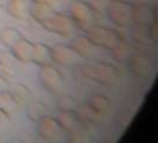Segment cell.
<instances>
[{"instance_id": "2e32d148", "label": "cell", "mask_w": 158, "mask_h": 143, "mask_svg": "<svg viewBox=\"0 0 158 143\" xmlns=\"http://www.w3.org/2000/svg\"><path fill=\"white\" fill-rule=\"evenodd\" d=\"M16 106H25L32 100V93L30 88L23 84H16L8 89Z\"/></svg>"}, {"instance_id": "7c38bea8", "label": "cell", "mask_w": 158, "mask_h": 143, "mask_svg": "<svg viewBox=\"0 0 158 143\" xmlns=\"http://www.w3.org/2000/svg\"><path fill=\"white\" fill-rule=\"evenodd\" d=\"M70 47L74 49V51L77 54L80 58L85 60H89L93 57L96 48L86 35H79L75 38H73Z\"/></svg>"}, {"instance_id": "277c9868", "label": "cell", "mask_w": 158, "mask_h": 143, "mask_svg": "<svg viewBox=\"0 0 158 143\" xmlns=\"http://www.w3.org/2000/svg\"><path fill=\"white\" fill-rule=\"evenodd\" d=\"M106 13L110 20L117 26L127 28L133 25V4L127 0H111Z\"/></svg>"}, {"instance_id": "484cf974", "label": "cell", "mask_w": 158, "mask_h": 143, "mask_svg": "<svg viewBox=\"0 0 158 143\" xmlns=\"http://www.w3.org/2000/svg\"><path fill=\"white\" fill-rule=\"evenodd\" d=\"M58 110H74L76 109V100L71 95H62L57 102Z\"/></svg>"}, {"instance_id": "1f68e13d", "label": "cell", "mask_w": 158, "mask_h": 143, "mask_svg": "<svg viewBox=\"0 0 158 143\" xmlns=\"http://www.w3.org/2000/svg\"><path fill=\"white\" fill-rule=\"evenodd\" d=\"M10 0H0V7H6Z\"/></svg>"}, {"instance_id": "f1b7e54d", "label": "cell", "mask_w": 158, "mask_h": 143, "mask_svg": "<svg viewBox=\"0 0 158 143\" xmlns=\"http://www.w3.org/2000/svg\"><path fill=\"white\" fill-rule=\"evenodd\" d=\"M149 28H150V33H151L152 42H157V40H158V20H157V18L149 25Z\"/></svg>"}, {"instance_id": "836d02e7", "label": "cell", "mask_w": 158, "mask_h": 143, "mask_svg": "<svg viewBox=\"0 0 158 143\" xmlns=\"http://www.w3.org/2000/svg\"><path fill=\"white\" fill-rule=\"evenodd\" d=\"M135 4H137V2H146L145 0H135Z\"/></svg>"}, {"instance_id": "e0dca14e", "label": "cell", "mask_w": 158, "mask_h": 143, "mask_svg": "<svg viewBox=\"0 0 158 143\" xmlns=\"http://www.w3.org/2000/svg\"><path fill=\"white\" fill-rule=\"evenodd\" d=\"M55 12H56L55 7H52L50 5L32 4L31 10H30V16L40 24V26H43L51 17L55 15Z\"/></svg>"}, {"instance_id": "3957f363", "label": "cell", "mask_w": 158, "mask_h": 143, "mask_svg": "<svg viewBox=\"0 0 158 143\" xmlns=\"http://www.w3.org/2000/svg\"><path fill=\"white\" fill-rule=\"evenodd\" d=\"M69 16L75 28L82 31H87L90 26L96 24V13L87 1L83 0L71 1L69 7Z\"/></svg>"}, {"instance_id": "9c48e42d", "label": "cell", "mask_w": 158, "mask_h": 143, "mask_svg": "<svg viewBox=\"0 0 158 143\" xmlns=\"http://www.w3.org/2000/svg\"><path fill=\"white\" fill-rule=\"evenodd\" d=\"M130 72L137 78H149L153 71V62L149 56L137 54L132 55L127 61Z\"/></svg>"}, {"instance_id": "8fae6325", "label": "cell", "mask_w": 158, "mask_h": 143, "mask_svg": "<svg viewBox=\"0 0 158 143\" xmlns=\"http://www.w3.org/2000/svg\"><path fill=\"white\" fill-rule=\"evenodd\" d=\"M33 42L22 37L13 47L11 48L12 56L20 63H30L32 60Z\"/></svg>"}, {"instance_id": "ffe728a7", "label": "cell", "mask_w": 158, "mask_h": 143, "mask_svg": "<svg viewBox=\"0 0 158 143\" xmlns=\"http://www.w3.org/2000/svg\"><path fill=\"white\" fill-rule=\"evenodd\" d=\"M111 51L113 60L119 63H126L132 56V47L124 40L120 41L115 47L111 49Z\"/></svg>"}, {"instance_id": "4316f807", "label": "cell", "mask_w": 158, "mask_h": 143, "mask_svg": "<svg viewBox=\"0 0 158 143\" xmlns=\"http://www.w3.org/2000/svg\"><path fill=\"white\" fill-rule=\"evenodd\" d=\"M110 2H111V0H89L88 1V4L90 5V7L94 10V12L96 15L106 13Z\"/></svg>"}, {"instance_id": "d6986e66", "label": "cell", "mask_w": 158, "mask_h": 143, "mask_svg": "<svg viewBox=\"0 0 158 143\" xmlns=\"http://www.w3.org/2000/svg\"><path fill=\"white\" fill-rule=\"evenodd\" d=\"M26 116L32 123H38L43 117L49 115V107L38 100H31L26 105Z\"/></svg>"}, {"instance_id": "8992f818", "label": "cell", "mask_w": 158, "mask_h": 143, "mask_svg": "<svg viewBox=\"0 0 158 143\" xmlns=\"http://www.w3.org/2000/svg\"><path fill=\"white\" fill-rule=\"evenodd\" d=\"M42 28L45 29L47 31L56 33L58 36L68 37L73 33L74 29H75V25L73 23L69 15L61 13V12L56 11L55 15L51 17Z\"/></svg>"}, {"instance_id": "83f0119b", "label": "cell", "mask_w": 158, "mask_h": 143, "mask_svg": "<svg viewBox=\"0 0 158 143\" xmlns=\"http://www.w3.org/2000/svg\"><path fill=\"white\" fill-rule=\"evenodd\" d=\"M10 122H11V115L5 110L0 109V138L4 136L6 129L10 125Z\"/></svg>"}, {"instance_id": "d6a6232c", "label": "cell", "mask_w": 158, "mask_h": 143, "mask_svg": "<svg viewBox=\"0 0 158 143\" xmlns=\"http://www.w3.org/2000/svg\"><path fill=\"white\" fill-rule=\"evenodd\" d=\"M4 71H5V69H4V63H2V61L0 60V74H1V73L4 74Z\"/></svg>"}, {"instance_id": "ba28073f", "label": "cell", "mask_w": 158, "mask_h": 143, "mask_svg": "<svg viewBox=\"0 0 158 143\" xmlns=\"http://www.w3.org/2000/svg\"><path fill=\"white\" fill-rule=\"evenodd\" d=\"M79 56L70 46L56 44L51 48L52 62L62 67H71L79 61Z\"/></svg>"}, {"instance_id": "ac0fdd59", "label": "cell", "mask_w": 158, "mask_h": 143, "mask_svg": "<svg viewBox=\"0 0 158 143\" xmlns=\"http://www.w3.org/2000/svg\"><path fill=\"white\" fill-rule=\"evenodd\" d=\"M80 122L86 125H100L102 122V117L100 113L95 111L93 107H90L88 104L82 105L79 110H76Z\"/></svg>"}, {"instance_id": "f546056e", "label": "cell", "mask_w": 158, "mask_h": 143, "mask_svg": "<svg viewBox=\"0 0 158 143\" xmlns=\"http://www.w3.org/2000/svg\"><path fill=\"white\" fill-rule=\"evenodd\" d=\"M11 87V85H10V81L8 79L1 73L0 74V93H2V92H6L8 91Z\"/></svg>"}, {"instance_id": "4fadbf2b", "label": "cell", "mask_w": 158, "mask_h": 143, "mask_svg": "<svg viewBox=\"0 0 158 143\" xmlns=\"http://www.w3.org/2000/svg\"><path fill=\"white\" fill-rule=\"evenodd\" d=\"M31 5L32 2L30 0H10L5 8L11 17L23 20L30 17Z\"/></svg>"}, {"instance_id": "7402d4cb", "label": "cell", "mask_w": 158, "mask_h": 143, "mask_svg": "<svg viewBox=\"0 0 158 143\" xmlns=\"http://www.w3.org/2000/svg\"><path fill=\"white\" fill-rule=\"evenodd\" d=\"M88 105L90 107H93L98 113H100L101 116L108 115V112L111 111V102L110 99L103 94H95L89 99Z\"/></svg>"}, {"instance_id": "7a4b0ae2", "label": "cell", "mask_w": 158, "mask_h": 143, "mask_svg": "<svg viewBox=\"0 0 158 143\" xmlns=\"http://www.w3.org/2000/svg\"><path fill=\"white\" fill-rule=\"evenodd\" d=\"M85 32H86V36L95 47L107 49V50L113 49L120 41H123V36L120 35L118 30L103 26V25L94 24Z\"/></svg>"}, {"instance_id": "5b68a950", "label": "cell", "mask_w": 158, "mask_h": 143, "mask_svg": "<svg viewBox=\"0 0 158 143\" xmlns=\"http://www.w3.org/2000/svg\"><path fill=\"white\" fill-rule=\"evenodd\" d=\"M38 79L42 87L50 94H60L63 88V76L52 63L40 67Z\"/></svg>"}, {"instance_id": "30bf717a", "label": "cell", "mask_w": 158, "mask_h": 143, "mask_svg": "<svg viewBox=\"0 0 158 143\" xmlns=\"http://www.w3.org/2000/svg\"><path fill=\"white\" fill-rule=\"evenodd\" d=\"M156 18H157L156 10L152 7L149 2L133 4V16H132L133 24L150 25Z\"/></svg>"}, {"instance_id": "44dd1931", "label": "cell", "mask_w": 158, "mask_h": 143, "mask_svg": "<svg viewBox=\"0 0 158 143\" xmlns=\"http://www.w3.org/2000/svg\"><path fill=\"white\" fill-rule=\"evenodd\" d=\"M22 37V32L16 28H4L0 30V43L8 49L13 47Z\"/></svg>"}, {"instance_id": "cb8c5ba5", "label": "cell", "mask_w": 158, "mask_h": 143, "mask_svg": "<svg viewBox=\"0 0 158 143\" xmlns=\"http://www.w3.org/2000/svg\"><path fill=\"white\" fill-rule=\"evenodd\" d=\"M67 134H68V138L70 142H88L92 138V136L88 132L87 129L82 128V124L75 129H73L71 131H68Z\"/></svg>"}, {"instance_id": "4dcf8cb0", "label": "cell", "mask_w": 158, "mask_h": 143, "mask_svg": "<svg viewBox=\"0 0 158 143\" xmlns=\"http://www.w3.org/2000/svg\"><path fill=\"white\" fill-rule=\"evenodd\" d=\"M32 4H44V5H50L52 7H56L60 5L61 0H30Z\"/></svg>"}, {"instance_id": "603a6c76", "label": "cell", "mask_w": 158, "mask_h": 143, "mask_svg": "<svg viewBox=\"0 0 158 143\" xmlns=\"http://www.w3.org/2000/svg\"><path fill=\"white\" fill-rule=\"evenodd\" d=\"M133 25L135 26L132 30V38L135 43L146 44L149 41H152L149 25H139V24H133Z\"/></svg>"}, {"instance_id": "52a82bcc", "label": "cell", "mask_w": 158, "mask_h": 143, "mask_svg": "<svg viewBox=\"0 0 158 143\" xmlns=\"http://www.w3.org/2000/svg\"><path fill=\"white\" fill-rule=\"evenodd\" d=\"M37 131L40 138L45 141H58L63 137V134L65 132L61 128L57 118L50 115L43 117L37 123Z\"/></svg>"}, {"instance_id": "9a60e30c", "label": "cell", "mask_w": 158, "mask_h": 143, "mask_svg": "<svg viewBox=\"0 0 158 143\" xmlns=\"http://www.w3.org/2000/svg\"><path fill=\"white\" fill-rule=\"evenodd\" d=\"M56 118L58 120L61 128L63 129L65 132L71 131L73 129H75V128H77L79 125L82 124L80 122L76 109H74V110H60L58 116Z\"/></svg>"}, {"instance_id": "6da1fadb", "label": "cell", "mask_w": 158, "mask_h": 143, "mask_svg": "<svg viewBox=\"0 0 158 143\" xmlns=\"http://www.w3.org/2000/svg\"><path fill=\"white\" fill-rule=\"evenodd\" d=\"M81 74L94 82L107 86L114 85L119 79L118 68L103 61H98L95 63L81 67Z\"/></svg>"}, {"instance_id": "5bb4252c", "label": "cell", "mask_w": 158, "mask_h": 143, "mask_svg": "<svg viewBox=\"0 0 158 143\" xmlns=\"http://www.w3.org/2000/svg\"><path fill=\"white\" fill-rule=\"evenodd\" d=\"M31 62L36 63L37 66H47L52 63L51 60V47H49L44 43H33V51H32Z\"/></svg>"}, {"instance_id": "d4e9b609", "label": "cell", "mask_w": 158, "mask_h": 143, "mask_svg": "<svg viewBox=\"0 0 158 143\" xmlns=\"http://www.w3.org/2000/svg\"><path fill=\"white\" fill-rule=\"evenodd\" d=\"M15 106H16V104H15V102H13V99H12V97H11L8 91L0 93V109L5 110V111L11 115V111L13 110Z\"/></svg>"}]
</instances>
